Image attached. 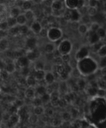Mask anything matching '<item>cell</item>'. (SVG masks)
<instances>
[{
	"label": "cell",
	"mask_w": 106,
	"mask_h": 128,
	"mask_svg": "<svg viewBox=\"0 0 106 128\" xmlns=\"http://www.w3.org/2000/svg\"><path fill=\"white\" fill-rule=\"evenodd\" d=\"M77 68L81 74L84 76H89L97 71L98 68L97 62L91 58L87 57L81 61H78Z\"/></svg>",
	"instance_id": "obj_1"
},
{
	"label": "cell",
	"mask_w": 106,
	"mask_h": 128,
	"mask_svg": "<svg viewBox=\"0 0 106 128\" xmlns=\"http://www.w3.org/2000/svg\"><path fill=\"white\" fill-rule=\"evenodd\" d=\"M63 32L58 27H51L48 28L47 38L52 42H56L62 38Z\"/></svg>",
	"instance_id": "obj_2"
},
{
	"label": "cell",
	"mask_w": 106,
	"mask_h": 128,
	"mask_svg": "<svg viewBox=\"0 0 106 128\" xmlns=\"http://www.w3.org/2000/svg\"><path fill=\"white\" fill-rule=\"evenodd\" d=\"M72 44L68 40H63L60 42L57 46V51L62 56L65 54H69L72 51Z\"/></svg>",
	"instance_id": "obj_3"
},
{
	"label": "cell",
	"mask_w": 106,
	"mask_h": 128,
	"mask_svg": "<svg viewBox=\"0 0 106 128\" xmlns=\"http://www.w3.org/2000/svg\"><path fill=\"white\" fill-rule=\"evenodd\" d=\"M89 56V50L87 48L84 47L81 48L78 51H77L75 56V58L76 59L77 61H81L86 58L88 57Z\"/></svg>",
	"instance_id": "obj_4"
},
{
	"label": "cell",
	"mask_w": 106,
	"mask_h": 128,
	"mask_svg": "<svg viewBox=\"0 0 106 128\" xmlns=\"http://www.w3.org/2000/svg\"><path fill=\"white\" fill-rule=\"evenodd\" d=\"M29 62L30 61H29V60L27 58L26 56H22L17 58V60H16V64L18 65V66L20 68H22L28 67Z\"/></svg>",
	"instance_id": "obj_5"
},
{
	"label": "cell",
	"mask_w": 106,
	"mask_h": 128,
	"mask_svg": "<svg viewBox=\"0 0 106 128\" xmlns=\"http://www.w3.org/2000/svg\"><path fill=\"white\" fill-rule=\"evenodd\" d=\"M42 28L41 24V22L37 21H36V20L31 24V25L29 27V29L31 31V32L32 33L35 34H39L40 31L42 30Z\"/></svg>",
	"instance_id": "obj_6"
},
{
	"label": "cell",
	"mask_w": 106,
	"mask_h": 128,
	"mask_svg": "<svg viewBox=\"0 0 106 128\" xmlns=\"http://www.w3.org/2000/svg\"><path fill=\"white\" fill-rule=\"evenodd\" d=\"M65 6L68 10H77L79 8V1H75V0H67L64 1Z\"/></svg>",
	"instance_id": "obj_7"
},
{
	"label": "cell",
	"mask_w": 106,
	"mask_h": 128,
	"mask_svg": "<svg viewBox=\"0 0 106 128\" xmlns=\"http://www.w3.org/2000/svg\"><path fill=\"white\" fill-rule=\"evenodd\" d=\"M64 1H60V0H55L53 1L51 9L54 11H60V10H64Z\"/></svg>",
	"instance_id": "obj_8"
},
{
	"label": "cell",
	"mask_w": 106,
	"mask_h": 128,
	"mask_svg": "<svg viewBox=\"0 0 106 128\" xmlns=\"http://www.w3.org/2000/svg\"><path fill=\"white\" fill-rule=\"evenodd\" d=\"M44 81L45 83H46L47 85L52 84V83L55 82V75L54 73L52 72H46L44 77Z\"/></svg>",
	"instance_id": "obj_9"
},
{
	"label": "cell",
	"mask_w": 106,
	"mask_h": 128,
	"mask_svg": "<svg viewBox=\"0 0 106 128\" xmlns=\"http://www.w3.org/2000/svg\"><path fill=\"white\" fill-rule=\"evenodd\" d=\"M26 56L30 62H32V61H35L37 60L39 56V53L35 50H31V51H27Z\"/></svg>",
	"instance_id": "obj_10"
},
{
	"label": "cell",
	"mask_w": 106,
	"mask_h": 128,
	"mask_svg": "<svg viewBox=\"0 0 106 128\" xmlns=\"http://www.w3.org/2000/svg\"><path fill=\"white\" fill-rule=\"evenodd\" d=\"M24 96L26 98L29 100H32L36 97V92H35V88L28 87L24 92Z\"/></svg>",
	"instance_id": "obj_11"
},
{
	"label": "cell",
	"mask_w": 106,
	"mask_h": 128,
	"mask_svg": "<svg viewBox=\"0 0 106 128\" xmlns=\"http://www.w3.org/2000/svg\"><path fill=\"white\" fill-rule=\"evenodd\" d=\"M35 92H36V96L41 97L42 96L44 95L47 93L46 91V87H45L43 85H37L35 88Z\"/></svg>",
	"instance_id": "obj_12"
},
{
	"label": "cell",
	"mask_w": 106,
	"mask_h": 128,
	"mask_svg": "<svg viewBox=\"0 0 106 128\" xmlns=\"http://www.w3.org/2000/svg\"><path fill=\"white\" fill-rule=\"evenodd\" d=\"M81 16L77 10H71V22H79L81 20Z\"/></svg>",
	"instance_id": "obj_13"
},
{
	"label": "cell",
	"mask_w": 106,
	"mask_h": 128,
	"mask_svg": "<svg viewBox=\"0 0 106 128\" xmlns=\"http://www.w3.org/2000/svg\"><path fill=\"white\" fill-rule=\"evenodd\" d=\"M91 33H89V31L88 32V34H89L88 40H89V42L92 45L100 41V38H99V36H97L96 32H92V31H91Z\"/></svg>",
	"instance_id": "obj_14"
},
{
	"label": "cell",
	"mask_w": 106,
	"mask_h": 128,
	"mask_svg": "<svg viewBox=\"0 0 106 128\" xmlns=\"http://www.w3.org/2000/svg\"><path fill=\"white\" fill-rule=\"evenodd\" d=\"M26 82L27 86H28V87L36 88V86H37V81H36L34 76L29 75L26 78Z\"/></svg>",
	"instance_id": "obj_15"
},
{
	"label": "cell",
	"mask_w": 106,
	"mask_h": 128,
	"mask_svg": "<svg viewBox=\"0 0 106 128\" xmlns=\"http://www.w3.org/2000/svg\"><path fill=\"white\" fill-rule=\"evenodd\" d=\"M16 63H14L13 61H11V62H6L4 70L8 74H11L14 72L16 70Z\"/></svg>",
	"instance_id": "obj_16"
},
{
	"label": "cell",
	"mask_w": 106,
	"mask_h": 128,
	"mask_svg": "<svg viewBox=\"0 0 106 128\" xmlns=\"http://www.w3.org/2000/svg\"><path fill=\"white\" fill-rule=\"evenodd\" d=\"M36 45V40L34 38H30L26 41V46L28 49V51L35 50V47Z\"/></svg>",
	"instance_id": "obj_17"
},
{
	"label": "cell",
	"mask_w": 106,
	"mask_h": 128,
	"mask_svg": "<svg viewBox=\"0 0 106 128\" xmlns=\"http://www.w3.org/2000/svg\"><path fill=\"white\" fill-rule=\"evenodd\" d=\"M45 74H46L45 71H35V73L33 76L37 82H40L44 80Z\"/></svg>",
	"instance_id": "obj_18"
},
{
	"label": "cell",
	"mask_w": 106,
	"mask_h": 128,
	"mask_svg": "<svg viewBox=\"0 0 106 128\" xmlns=\"http://www.w3.org/2000/svg\"><path fill=\"white\" fill-rule=\"evenodd\" d=\"M24 14L25 17H26V20H27V23L28 22H31V23L32 24L35 21L34 13V12L31 10L24 11Z\"/></svg>",
	"instance_id": "obj_19"
},
{
	"label": "cell",
	"mask_w": 106,
	"mask_h": 128,
	"mask_svg": "<svg viewBox=\"0 0 106 128\" xmlns=\"http://www.w3.org/2000/svg\"><path fill=\"white\" fill-rule=\"evenodd\" d=\"M21 14V12L20 8L19 6H16V7L12 8L11 10L9 12V16L14 18H17Z\"/></svg>",
	"instance_id": "obj_20"
},
{
	"label": "cell",
	"mask_w": 106,
	"mask_h": 128,
	"mask_svg": "<svg viewBox=\"0 0 106 128\" xmlns=\"http://www.w3.org/2000/svg\"><path fill=\"white\" fill-rule=\"evenodd\" d=\"M56 50V46L52 42H47L44 46V51L47 54L53 53Z\"/></svg>",
	"instance_id": "obj_21"
},
{
	"label": "cell",
	"mask_w": 106,
	"mask_h": 128,
	"mask_svg": "<svg viewBox=\"0 0 106 128\" xmlns=\"http://www.w3.org/2000/svg\"><path fill=\"white\" fill-rule=\"evenodd\" d=\"M9 41L6 38L0 40V52H4L8 49Z\"/></svg>",
	"instance_id": "obj_22"
},
{
	"label": "cell",
	"mask_w": 106,
	"mask_h": 128,
	"mask_svg": "<svg viewBox=\"0 0 106 128\" xmlns=\"http://www.w3.org/2000/svg\"><path fill=\"white\" fill-rule=\"evenodd\" d=\"M79 32L82 35H85L86 34L88 33V32L89 31V28L88 27V26L86 24H80L78 28H77Z\"/></svg>",
	"instance_id": "obj_23"
},
{
	"label": "cell",
	"mask_w": 106,
	"mask_h": 128,
	"mask_svg": "<svg viewBox=\"0 0 106 128\" xmlns=\"http://www.w3.org/2000/svg\"><path fill=\"white\" fill-rule=\"evenodd\" d=\"M16 21L18 26H23L27 24V20H26L25 15L24 13H21L18 17L16 18Z\"/></svg>",
	"instance_id": "obj_24"
},
{
	"label": "cell",
	"mask_w": 106,
	"mask_h": 128,
	"mask_svg": "<svg viewBox=\"0 0 106 128\" xmlns=\"http://www.w3.org/2000/svg\"><path fill=\"white\" fill-rule=\"evenodd\" d=\"M34 68L35 71H44L45 63L42 61L38 60L35 62Z\"/></svg>",
	"instance_id": "obj_25"
},
{
	"label": "cell",
	"mask_w": 106,
	"mask_h": 128,
	"mask_svg": "<svg viewBox=\"0 0 106 128\" xmlns=\"http://www.w3.org/2000/svg\"><path fill=\"white\" fill-rule=\"evenodd\" d=\"M6 21L7 22V25H8L9 28H12L15 27V26H16L17 25V21H16V18H14L9 16L6 19Z\"/></svg>",
	"instance_id": "obj_26"
},
{
	"label": "cell",
	"mask_w": 106,
	"mask_h": 128,
	"mask_svg": "<svg viewBox=\"0 0 106 128\" xmlns=\"http://www.w3.org/2000/svg\"><path fill=\"white\" fill-rule=\"evenodd\" d=\"M8 33L12 36H16L19 34V28L18 25L12 28L9 29Z\"/></svg>",
	"instance_id": "obj_27"
},
{
	"label": "cell",
	"mask_w": 106,
	"mask_h": 128,
	"mask_svg": "<svg viewBox=\"0 0 106 128\" xmlns=\"http://www.w3.org/2000/svg\"><path fill=\"white\" fill-rule=\"evenodd\" d=\"M45 112V110L42 106H37V107L34 108V113L36 116H41V115L43 114Z\"/></svg>",
	"instance_id": "obj_28"
},
{
	"label": "cell",
	"mask_w": 106,
	"mask_h": 128,
	"mask_svg": "<svg viewBox=\"0 0 106 128\" xmlns=\"http://www.w3.org/2000/svg\"><path fill=\"white\" fill-rule=\"evenodd\" d=\"M32 104L34 107H37V106H41L42 105V101H41V98L39 96H36L34 99L32 100Z\"/></svg>",
	"instance_id": "obj_29"
},
{
	"label": "cell",
	"mask_w": 106,
	"mask_h": 128,
	"mask_svg": "<svg viewBox=\"0 0 106 128\" xmlns=\"http://www.w3.org/2000/svg\"><path fill=\"white\" fill-rule=\"evenodd\" d=\"M97 66L98 68L102 69L106 68V56L102 58H100V60L99 62H97Z\"/></svg>",
	"instance_id": "obj_30"
},
{
	"label": "cell",
	"mask_w": 106,
	"mask_h": 128,
	"mask_svg": "<svg viewBox=\"0 0 106 128\" xmlns=\"http://www.w3.org/2000/svg\"><path fill=\"white\" fill-rule=\"evenodd\" d=\"M96 34H97V36H99V38H100V40L102 38H104L106 36V30L104 29L102 27H100V28L97 30V31L96 32Z\"/></svg>",
	"instance_id": "obj_31"
},
{
	"label": "cell",
	"mask_w": 106,
	"mask_h": 128,
	"mask_svg": "<svg viewBox=\"0 0 106 128\" xmlns=\"http://www.w3.org/2000/svg\"><path fill=\"white\" fill-rule=\"evenodd\" d=\"M21 8L23 9L24 11L31 10V8H32V3L30 1H23V3H22Z\"/></svg>",
	"instance_id": "obj_32"
},
{
	"label": "cell",
	"mask_w": 106,
	"mask_h": 128,
	"mask_svg": "<svg viewBox=\"0 0 106 128\" xmlns=\"http://www.w3.org/2000/svg\"><path fill=\"white\" fill-rule=\"evenodd\" d=\"M41 98V101H42V104H48L49 102H51V96H50L49 94H45L44 95L42 96Z\"/></svg>",
	"instance_id": "obj_33"
},
{
	"label": "cell",
	"mask_w": 106,
	"mask_h": 128,
	"mask_svg": "<svg viewBox=\"0 0 106 128\" xmlns=\"http://www.w3.org/2000/svg\"><path fill=\"white\" fill-rule=\"evenodd\" d=\"M19 34H27L29 31L30 30L29 28L27 25H23V26H19Z\"/></svg>",
	"instance_id": "obj_34"
},
{
	"label": "cell",
	"mask_w": 106,
	"mask_h": 128,
	"mask_svg": "<svg viewBox=\"0 0 106 128\" xmlns=\"http://www.w3.org/2000/svg\"><path fill=\"white\" fill-rule=\"evenodd\" d=\"M97 54L100 58L106 56V45L104 44L103 46L100 48V50L97 51Z\"/></svg>",
	"instance_id": "obj_35"
},
{
	"label": "cell",
	"mask_w": 106,
	"mask_h": 128,
	"mask_svg": "<svg viewBox=\"0 0 106 128\" xmlns=\"http://www.w3.org/2000/svg\"><path fill=\"white\" fill-rule=\"evenodd\" d=\"M100 25L97 22H92L89 26V31H92V32H96L97 30L100 28Z\"/></svg>",
	"instance_id": "obj_36"
},
{
	"label": "cell",
	"mask_w": 106,
	"mask_h": 128,
	"mask_svg": "<svg viewBox=\"0 0 106 128\" xmlns=\"http://www.w3.org/2000/svg\"><path fill=\"white\" fill-rule=\"evenodd\" d=\"M103 44L101 42H100V41H99V42H96V43L92 45V50L93 52H96V53H97V51H99V50H100V48H101V47H102V46H103Z\"/></svg>",
	"instance_id": "obj_37"
},
{
	"label": "cell",
	"mask_w": 106,
	"mask_h": 128,
	"mask_svg": "<svg viewBox=\"0 0 106 128\" xmlns=\"http://www.w3.org/2000/svg\"><path fill=\"white\" fill-rule=\"evenodd\" d=\"M80 20L82 21V24H86V25H87V26L88 24H91L92 23V22H91V19H90V17L87 14L84 15V16H81V20Z\"/></svg>",
	"instance_id": "obj_38"
},
{
	"label": "cell",
	"mask_w": 106,
	"mask_h": 128,
	"mask_svg": "<svg viewBox=\"0 0 106 128\" xmlns=\"http://www.w3.org/2000/svg\"><path fill=\"white\" fill-rule=\"evenodd\" d=\"M97 8H92V7L88 8L87 15H88L89 17H91V16H94L95 15L97 14Z\"/></svg>",
	"instance_id": "obj_39"
},
{
	"label": "cell",
	"mask_w": 106,
	"mask_h": 128,
	"mask_svg": "<svg viewBox=\"0 0 106 128\" xmlns=\"http://www.w3.org/2000/svg\"><path fill=\"white\" fill-rule=\"evenodd\" d=\"M88 8L86 6H83L82 7L79 8V9H77V11L79 12V14H81V16H83L84 15L87 14V11H88Z\"/></svg>",
	"instance_id": "obj_40"
},
{
	"label": "cell",
	"mask_w": 106,
	"mask_h": 128,
	"mask_svg": "<svg viewBox=\"0 0 106 128\" xmlns=\"http://www.w3.org/2000/svg\"><path fill=\"white\" fill-rule=\"evenodd\" d=\"M9 29V26L8 25H7L6 21H2V22H0V30L6 31L7 30H8Z\"/></svg>",
	"instance_id": "obj_41"
},
{
	"label": "cell",
	"mask_w": 106,
	"mask_h": 128,
	"mask_svg": "<svg viewBox=\"0 0 106 128\" xmlns=\"http://www.w3.org/2000/svg\"><path fill=\"white\" fill-rule=\"evenodd\" d=\"M71 117H72L71 114L69 113V112H65L62 114V120L64 121H69L71 120Z\"/></svg>",
	"instance_id": "obj_42"
},
{
	"label": "cell",
	"mask_w": 106,
	"mask_h": 128,
	"mask_svg": "<svg viewBox=\"0 0 106 128\" xmlns=\"http://www.w3.org/2000/svg\"><path fill=\"white\" fill-rule=\"evenodd\" d=\"M71 73H72V76L74 78H79L80 76L81 75V72H79V71L78 70L77 68H74L72 69V71H71Z\"/></svg>",
	"instance_id": "obj_43"
},
{
	"label": "cell",
	"mask_w": 106,
	"mask_h": 128,
	"mask_svg": "<svg viewBox=\"0 0 106 128\" xmlns=\"http://www.w3.org/2000/svg\"><path fill=\"white\" fill-rule=\"evenodd\" d=\"M47 32H48V29L42 28V30L40 31L39 35L40 36V37L42 38H45L47 37Z\"/></svg>",
	"instance_id": "obj_44"
},
{
	"label": "cell",
	"mask_w": 106,
	"mask_h": 128,
	"mask_svg": "<svg viewBox=\"0 0 106 128\" xmlns=\"http://www.w3.org/2000/svg\"><path fill=\"white\" fill-rule=\"evenodd\" d=\"M97 86L99 89H102V90H106V81L104 80H100L97 82Z\"/></svg>",
	"instance_id": "obj_45"
},
{
	"label": "cell",
	"mask_w": 106,
	"mask_h": 128,
	"mask_svg": "<svg viewBox=\"0 0 106 128\" xmlns=\"http://www.w3.org/2000/svg\"><path fill=\"white\" fill-rule=\"evenodd\" d=\"M96 94L100 98H104L106 96V90H102V89H99L97 90V94Z\"/></svg>",
	"instance_id": "obj_46"
},
{
	"label": "cell",
	"mask_w": 106,
	"mask_h": 128,
	"mask_svg": "<svg viewBox=\"0 0 106 128\" xmlns=\"http://www.w3.org/2000/svg\"><path fill=\"white\" fill-rule=\"evenodd\" d=\"M61 60H62V62H65V63H67L68 64L69 62L71 60V57H70V55L69 54H65V55H62L61 56Z\"/></svg>",
	"instance_id": "obj_47"
},
{
	"label": "cell",
	"mask_w": 106,
	"mask_h": 128,
	"mask_svg": "<svg viewBox=\"0 0 106 128\" xmlns=\"http://www.w3.org/2000/svg\"><path fill=\"white\" fill-rule=\"evenodd\" d=\"M87 6L88 7H92V8H97L98 1H95V0H90L87 1Z\"/></svg>",
	"instance_id": "obj_48"
},
{
	"label": "cell",
	"mask_w": 106,
	"mask_h": 128,
	"mask_svg": "<svg viewBox=\"0 0 106 128\" xmlns=\"http://www.w3.org/2000/svg\"><path fill=\"white\" fill-rule=\"evenodd\" d=\"M18 120H19L18 116H17L16 114H13L12 115V116H10V118L9 121L12 124H16L17 123Z\"/></svg>",
	"instance_id": "obj_49"
},
{
	"label": "cell",
	"mask_w": 106,
	"mask_h": 128,
	"mask_svg": "<svg viewBox=\"0 0 106 128\" xmlns=\"http://www.w3.org/2000/svg\"><path fill=\"white\" fill-rule=\"evenodd\" d=\"M21 74H22L23 76H26V78H27V76H29V68L26 67L21 68Z\"/></svg>",
	"instance_id": "obj_50"
},
{
	"label": "cell",
	"mask_w": 106,
	"mask_h": 128,
	"mask_svg": "<svg viewBox=\"0 0 106 128\" xmlns=\"http://www.w3.org/2000/svg\"><path fill=\"white\" fill-rule=\"evenodd\" d=\"M77 83V85L78 88L82 89L86 86V82H85V81H84L83 80H81V79H80V80H78Z\"/></svg>",
	"instance_id": "obj_51"
},
{
	"label": "cell",
	"mask_w": 106,
	"mask_h": 128,
	"mask_svg": "<svg viewBox=\"0 0 106 128\" xmlns=\"http://www.w3.org/2000/svg\"><path fill=\"white\" fill-rule=\"evenodd\" d=\"M44 113H46V114L47 115V116L51 117V116H53L54 114V110H52V108H49L47 110H45Z\"/></svg>",
	"instance_id": "obj_52"
},
{
	"label": "cell",
	"mask_w": 106,
	"mask_h": 128,
	"mask_svg": "<svg viewBox=\"0 0 106 128\" xmlns=\"http://www.w3.org/2000/svg\"><path fill=\"white\" fill-rule=\"evenodd\" d=\"M68 21L66 20L64 17L59 18V24L61 25V26H66L67 24Z\"/></svg>",
	"instance_id": "obj_53"
},
{
	"label": "cell",
	"mask_w": 106,
	"mask_h": 128,
	"mask_svg": "<svg viewBox=\"0 0 106 128\" xmlns=\"http://www.w3.org/2000/svg\"><path fill=\"white\" fill-rule=\"evenodd\" d=\"M53 1L52 0H46V1H43L42 2H44V4L46 6L47 8H51L52 6V3H53Z\"/></svg>",
	"instance_id": "obj_54"
},
{
	"label": "cell",
	"mask_w": 106,
	"mask_h": 128,
	"mask_svg": "<svg viewBox=\"0 0 106 128\" xmlns=\"http://www.w3.org/2000/svg\"><path fill=\"white\" fill-rule=\"evenodd\" d=\"M6 36H7V32H6V31L0 30V40L6 38Z\"/></svg>",
	"instance_id": "obj_55"
},
{
	"label": "cell",
	"mask_w": 106,
	"mask_h": 128,
	"mask_svg": "<svg viewBox=\"0 0 106 128\" xmlns=\"http://www.w3.org/2000/svg\"><path fill=\"white\" fill-rule=\"evenodd\" d=\"M9 74L6 72L5 70H2L1 71V76H0V78H2V79H6V78L7 77Z\"/></svg>",
	"instance_id": "obj_56"
},
{
	"label": "cell",
	"mask_w": 106,
	"mask_h": 128,
	"mask_svg": "<svg viewBox=\"0 0 106 128\" xmlns=\"http://www.w3.org/2000/svg\"><path fill=\"white\" fill-rule=\"evenodd\" d=\"M5 66H6V62H4L2 60H0V70H1V71L4 70Z\"/></svg>",
	"instance_id": "obj_57"
},
{
	"label": "cell",
	"mask_w": 106,
	"mask_h": 128,
	"mask_svg": "<svg viewBox=\"0 0 106 128\" xmlns=\"http://www.w3.org/2000/svg\"><path fill=\"white\" fill-rule=\"evenodd\" d=\"M52 125H53V126H59V125L60 124V122L59 121H58V120H57V119H54V120H53V121H52Z\"/></svg>",
	"instance_id": "obj_58"
},
{
	"label": "cell",
	"mask_w": 106,
	"mask_h": 128,
	"mask_svg": "<svg viewBox=\"0 0 106 128\" xmlns=\"http://www.w3.org/2000/svg\"><path fill=\"white\" fill-rule=\"evenodd\" d=\"M104 17H105V18L106 19V11L105 12V13H104Z\"/></svg>",
	"instance_id": "obj_59"
},
{
	"label": "cell",
	"mask_w": 106,
	"mask_h": 128,
	"mask_svg": "<svg viewBox=\"0 0 106 128\" xmlns=\"http://www.w3.org/2000/svg\"><path fill=\"white\" fill-rule=\"evenodd\" d=\"M1 70H0V76H1Z\"/></svg>",
	"instance_id": "obj_60"
}]
</instances>
